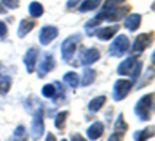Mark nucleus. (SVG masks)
I'll return each instance as SVG.
<instances>
[{
	"label": "nucleus",
	"mask_w": 155,
	"mask_h": 141,
	"mask_svg": "<svg viewBox=\"0 0 155 141\" xmlns=\"http://www.w3.org/2000/svg\"><path fill=\"white\" fill-rule=\"evenodd\" d=\"M142 69V62L138 61L135 56H129L119 63L117 67V74L120 77H130L131 81L135 83L138 80Z\"/></svg>",
	"instance_id": "1"
},
{
	"label": "nucleus",
	"mask_w": 155,
	"mask_h": 141,
	"mask_svg": "<svg viewBox=\"0 0 155 141\" xmlns=\"http://www.w3.org/2000/svg\"><path fill=\"white\" fill-rule=\"evenodd\" d=\"M153 108H154V94L147 93L136 102L134 106V113L139 121L146 122L149 121L152 117Z\"/></svg>",
	"instance_id": "2"
},
{
	"label": "nucleus",
	"mask_w": 155,
	"mask_h": 141,
	"mask_svg": "<svg viewBox=\"0 0 155 141\" xmlns=\"http://www.w3.org/2000/svg\"><path fill=\"white\" fill-rule=\"evenodd\" d=\"M81 39H82L81 34H72L63 41L61 45V55L65 63L70 64L73 61Z\"/></svg>",
	"instance_id": "3"
},
{
	"label": "nucleus",
	"mask_w": 155,
	"mask_h": 141,
	"mask_svg": "<svg viewBox=\"0 0 155 141\" xmlns=\"http://www.w3.org/2000/svg\"><path fill=\"white\" fill-rule=\"evenodd\" d=\"M130 49V39L125 34H119L108 46V54L113 57H121Z\"/></svg>",
	"instance_id": "4"
},
{
	"label": "nucleus",
	"mask_w": 155,
	"mask_h": 141,
	"mask_svg": "<svg viewBox=\"0 0 155 141\" xmlns=\"http://www.w3.org/2000/svg\"><path fill=\"white\" fill-rule=\"evenodd\" d=\"M134 83L131 80H124V79H119L113 85V92L112 97L113 100L115 102H119V101L124 100L132 90Z\"/></svg>",
	"instance_id": "5"
},
{
	"label": "nucleus",
	"mask_w": 155,
	"mask_h": 141,
	"mask_svg": "<svg viewBox=\"0 0 155 141\" xmlns=\"http://www.w3.org/2000/svg\"><path fill=\"white\" fill-rule=\"evenodd\" d=\"M45 132L44 123V107L43 105L33 110V120L31 122V135L33 139H39Z\"/></svg>",
	"instance_id": "6"
},
{
	"label": "nucleus",
	"mask_w": 155,
	"mask_h": 141,
	"mask_svg": "<svg viewBox=\"0 0 155 141\" xmlns=\"http://www.w3.org/2000/svg\"><path fill=\"white\" fill-rule=\"evenodd\" d=\"M55 58L52 53L49 51L44 52L41 57V61L38 63V66L36 68V75L38 79H44L48 73H50L55 68Z\"/></svg>",
	"instance_id": "7"
},
{
	"label": "nucleus",
	"mask_w": 155,
	"mask_h": 141,
	"mask_svg": "<svg viewBox=\"0 0 155 141\" xmlns=\"http://www.w3.org/2000/svg\"><path fill=\"white\" fill-rule=\"evenodd\" d=\"M153 43V33H140L136 36L131 48L133 54H141Z\"/></svg>",
	"instance_id": "8"
},
{
	"label": "nucleus",
	"mask_w": 155,
	"mask_h": 141,
	"mask_svg": "<svg viewBox=\"0 0 155 141\" xmlns=\"http://www.w3.org/2000/svg\"><path fill=\"white\" fill-rule=\"evenodd\" d=\"M80 63L83 66H91V65L95 64L96 62L100 60L101 57V53L100 51L95 47L91 48H87V49H84L82 52L80 53Z\"/></svg>",
	"instance_id": "9"
},
{
	"label": "nucleus",
	"mask_w": 155,
	"mask_h": 141,
	"mask_svg": "<svg viewBox=\"0 0 155 141\" xmlns=\"http://www.w3.org/2000/svg\"><path fill=\"white\" fill-rule=\"evenodd\" d=\"M58 36V29L54 26H44L38 34V41L41 45L48 46Z\"/></svg>",
	"instance_id": "10"
},
{
	"label": "nucleus",
	"mask_w": 155,
	"mask_h": 141,
	"mask_svg": "<svg viewBox=\"0 0 155 141\" xmlns=\"http://www.w3.org/2000/svg\"><path fill=\"white\" fill-rule=\"evenodd\" d=\"M127 128H129V125L124 121L123 113H120L114 123V133L108 137V140H121L123 135L127 130Z\"/></svg>",
	"instance_id": "11"
},
{
	"label": "nucleus",
	"mask_w": 155,
	"mask_h": 141,
	"mask_svg": "<svg viewBox=\"0 0 155 141\" xmlns=\"http://www.w3.org/2000/svg\"><path fill=\"white\" fill-rule=\"evenodd\" d=\"M37 56H38V49L31 47L27 50L26 54H25L24 58H22V62H24L25 66H26V70L29 74L34 72L37 62Z\"/></svg>",
	"instance_id": "12"
},
{
	"label": "nucleus",
	"mask_w": 155,
	"mask_h": 141,
	"mask_svg": "<svg viewBox=\"0 0 155 141\" xmlns=\"http://www.w3.org/2000/svg\"><path fill=\"white\" fill-rule=\"evenodd\" d=\"M120 29L119 25H114V26H107L104 28H97L94 32V35L101 41H107L110 38L115 36L117 32Z\"/></svg>",
	"instance_id": "13"
},
{
	"label": "nucleus",
	"mask_w": 155,
	"mask_h": 141,
	"mask_svg": "<svg viewBox=\"0 0 155 141\" xmlns=\"http://www.w3.org/2000/svg\"><path fill=\"white\" fill-rule=\"evenodd\" d=\"M140 24H141V15L138 13H132L124 17L123 27L130 32H135L140 27Z\"/></svg>",
	"instance_id": "14"
},
{
	"label": "nucleus",
	"mask_w": 155,
	"mask_h": 141,
	"mask_svg": "<svg viewBox=\"0 0 155 141\" xmlns=\"http://www.w3.org/2000/svg\"><path fill=\"white\" fill-rule=\"evenodd\" d=\"M104 133V124L101 121H95L87 127L86 136L91 140L99 139Z\"/></svg>",
	"instance_id": "15"
},
{
	"label": "nucleus",
	"mask_w": 155,
	"mask_h": 141,
	"mask_svg": "<svg viewBox=\"0 0 155 141\" xmlns=\"http://www.w3.org/2000/svg\"><path fill=\"white\" fill-rule=\"evenodd\" d=\"M36 21L33 19H28V18H22L19 21L17 28V36L18 38H25L31 31L34 29Z\"/></svg>",
	"instance_id": "16"
},
{
	"label": "nucleus",
	"mask_w": 155,
	"mask_h": 141,
	"mask_svg": "<svg viewBox=\"0 0 155 141\" xmlns=\"http://www.w3.org/2000/svg\"><path fill=\"white\" fill-rule=\"evenodd\" d=\"M155 134V127L153 125L144 127L140 130H136L133 134V139L136 141H143L153 137Z\"/></svg>",
	"instance_id": "17"
},
{
	"label": "nucleus",
	"mask_w": 155,
	"mask_h": 141,
	"mask_svg": "<svg viewBox=\"0 0 155 141\" xmlns=\"http://www.w3.org/2000/svg\"><path fill=\"white\" fill-rule=\"evenodd\" d=\"M106 101V97L105 96H98V97H95L94 99H91L89 101L88 105H87V109H88L89 113H98L100 109L103 107L104 103Z\"/></svg>",
	"instance_id": "18"
},
{
	"label": "nucleus",
	"mask_w": 155,
	"mask_h": 141,
	"mask_svg": "<svg viewBox=\"0 0 155 141\" xmlns=\"http://www.w3.org/2000/svg\"><path fill=\"white\" fill-rule=\"evenodd\" d=\"M63 81L71 88H78L80 85V77L74 71H68L63 75Z\"/></svg>",
	"instance_id": "19"
},
{
	"label": "nucleus",
	"mask_w": 155,
	"mask_h": 141,
	"mask_svg": "<svg viewBox=\"0 0 155 141\" xmlns=\"http://www.w3.org/2000/svg\"><path fill=\"white\" fill-rule=\"evenodd\" d=\"M96 77H97V72L95 69L89 68L86 66V68L83 70V79H82V87H87V86L91 85L95 82Z\"/></svg>",
	"instance_id": "20"
},
{
	"label": "nucleus",
	"mask_w": 155,
	"mask_h": 141,
	"mask_svg": "<svg viewBox=\"0 0 155 141\" xmlns=\"http://www.w3.org/2000/svg\"><path fill=\"white\" fill-rule=\"evenodd\" d=\"M102 0H84L81 5L79 7V12L81 13H87L96 10L100 5Z\"/></svg>",
	"instance_id": "21"
},
{
	"label": "nucleus",
	"mask_w": 155,
	"mask_h": 141,
	"mask_svg": "<svg viewBox=\"0 0 155 141\" xmlns=\"http://www.w3.org/2000/svg\"><path fill=\"white\" fill-rule=\"evenodd\" d=\"M28 11L30 16H32L34 18H39L44 14V7L39 2H37V1H32L29 5Z\"/></svg>",
	"instance_id": "22"
},
{
	"label": "nucleus",
	"mask_w": 155,
	"mask_h": 141,
	"mask_svg": "<svg viewBox=\"0 0 155 141\" xmlns=\"http://www.w3.org/2000/svg\"><path fill=\"white\" fill-rule=\"evenodd\" d=\"M68 115H69L68 110H63L60 111L55 116V118H54V126H55V128H58V130H63L64 128Z\"/></svg>",
	"instance_id": "23"
},
{
	"label": "nucleus",
	"mask_w": 155,
	"mask_h": 141,
	"mask_svg": "<svg viewBox=\"0 0 155 141\" xmlns=\"http://www.w3.org/2000/svg\"><path fill=\"white\" fill-rule=\"evenodd\" d=\"M12 85V79L8 75L0 77V94L1 96H5L11 89Z\"/></svg>",
	"instance_id": "24"
},
{
	"label": "nucleus",
	"mask_w": 155,
	"mask_h": 141,
	"mask_svg": "<svg viewBox=\"0 0 155 141\" xmlns=\"http://www.w3.org/2000/svg\"><path fill=\"white\" fill-rule=\"evenodd\" d=\"M56 93L55 84H46L41 88V94L47 99H53Z\"/></svg>",
	"instance_id": "25"
},
{
	"label": "nucleus",
	"mask_w": 155,
	"mask_h": 141,
	"mask_svg": "<svg viewBox=\"0 0 155 141\" xmlns=\"http://www.w3.org/2000/svg\"><path fill=\"white\" fill-rule=\"evenodd\" d=\"M127 0H104V3L102 5V9L106 10H115L123 5V3Z\"/></svg>",
	"instance_id": "26"
},
{
	"label": "nucleus",
	"mask_w": 155,
	"mask_h": 141,
	"mask_svg": "<svg viewBox=\"0 0 155 141\" xmlns=\"http://www.w3.org/2000/svg\"><path fill=\"white\" fill-rule=\"evenodd\" d=\"M153 77H154V69H153L152 67H149V69L147 70L146 74H144L143 79L140 80L139 86H137V87H136V89H140V88L144 87V81H146V80H148V82L150 83V82L153 80Z\"/></svg>",
	"instance_id": "27"
},
{
	"label": "nucleus",
	"mask_w": 155,
	"mask_h": 141,
	"mask_svg": "<svg viewBox=\"0 0 155 141\" xmlns=\"http://www.w3.org/2000/svg\"><path fill=\"white\" fill-rule=\"evenodd\" d=\"M5 8L10 10H16L19 8V0H0Z\"/></svg>",
	"instance_id": "28"
},
{
	"label": "nucleus",
	"mask_w": 155,
	"mask_h": 141,
	"mask_svg": "<svg viewBox=\"0 0 155 141\" xmlns=\"http://www.w3.org/2000/svg\"><path fill=\"white\" fill-rule=\"evenodd\" d=\"M25 135H26V128H25L24 125H18L15 128V130H14V136L18 137L17 139H19V140H25L24 138H21Z\"/></svg>",
	"instance_id": "29"
},
{
	"label": "nucleus",
	"mask_w": 155,
	"mask_h": 141,
	"mask_svg": "<svg viewBox=\"0 0 155 141\" xmlns=\"http://www.w3.org/2000/svg\"><path fill=\"white\" fill-rule=\"evenodd\" d=\"M8 34V27L5 22L0 20V38H5Z\"/></svg>",
	"instance_id": "30"
},
{
	"label": "nucleus",
	"mask_w": 155,
	"mask_h": 141,
	"mask_svg": "<svg viewBox=\"0 0 155 141\" xmlns=\"http://www.w3.org/2000/svg\"><path fill=\"white\" fill-rule=\"evenodd\" d=\"M80 1L81 0H67L66 7L68 8V9H73V8H75L78 5H79Z\"/></svg>",
	"instance_id": "31"
},
{
	"label": "nucleus",
	"mask_w": 155,
	"mask_h": 141,
	"mask_svg": "<svg viewBox=\"0 0 155 141\" xmlns=\"http://www.w3.org/2000/svg\"><path fill=\"white\" fill-rule=\"evenodd\" d=\"M45 140L46 141H49V140H56V138H55V136L54 135H52L51 133H48L47 134V137L45 138Z\"/></svg>",
	"instance_id": "32"
},
{
	"label": "nucleus",
	"mask_w": 155,
	"mask_h": 141,
	"mask_svg": "<svg viewBox=\"0 0 155 141\" xmlns=\"http://www.w3.org/2000/svg\"><path fill=\"white\" fill-rule=\"evenodd\" d=\"M70 139H71V140H81V141L85 140L84 138H82V136H81V135H74V136H72Z\"/></svg>",
	"instance_id": "33"
}]
</instances>
